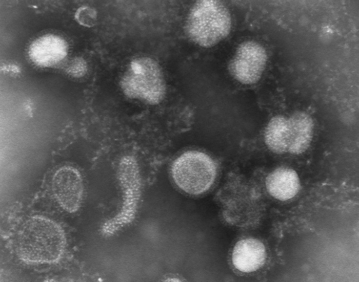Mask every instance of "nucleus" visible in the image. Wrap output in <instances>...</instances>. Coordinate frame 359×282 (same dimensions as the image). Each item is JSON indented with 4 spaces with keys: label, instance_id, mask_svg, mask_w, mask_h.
<instances>
[{
    "label": "nucleus",
    "instance_id": "10",
    "mask_svg": "<svg viewBox=\"0 0 359 282\" xmlns=\"http://www.w3.org/2000/svg\"><path fill=\"white\" fill-rule=\"evenodd\" d=\"M290 139L288 152L299 155L309 147L313 134V121L310 115L302 111L294 112L288 119Z\"/></svg>",
    "mask_w": 359,
    "mask_h": 282
},
{
    "label": "nucleus",
    "instance_id": "1",
    "mask_svg": "<svg viewBox=\"0 0 359 282\" xmlns=\"http://www.w3.org/2000/svg\"><path fill=\"white\" fill-rule=\"evenodd\" d=\"M66 237L61 225L46 216L35 215L20 227L15 240L19 257L29 264H51L62 257Z\"/></svg>",
    "mask_w": 359,
    "mask_h": 282
},
{
    "label": "nucleus",
    "instance_id": "2",
    "mask_svg": "<svg viewBox=\"0 0 359 282\" xmlns=\"http://www.w3.org/2000/svg\"><path fill=\"white\" fill-rule=\"evenodd\" d=\"M230 13L222 2L215 0L196 2L191 8L185 25V32L194 43L210 48L229 34Z\"/></svg>",
    "mask_w": 359,
    "mask_h": 282
},
{
    "label": "nucleus",
    "instance_id": "12",
    "mask_svg": "<svg viewBox=\"0 0 359 282\" xmlns=\"http://www.w3.org/2000/svg\"><path fill=\"white\" fill-rule=\"evenodd\" d=\"M74 17L80 25L92 27L96 24L97 13L94 9L90 7L82 6L76 11Z\"/></svg>",
    "mask_w": 359,
    "mask_h": 282
},
{
    "label": "nucleus",
    "instance_id": "13",
    "mask_svg": "<svg viewBox=\"0 0 359 282\" xmlns=\"http://www.w3.org/2000/svg\"><path fill=\"white\" fill-rule=\"evenodd\" d=\"M69 72L74 76H82L86 72L87 65L85 60L82 58H77L74 61V64L70 68Z\"/></svg>",
    "mask_w": 359,
    "mask_h": 282
},
{
    "label": "nucleus",
    "instance_id": "4",
    "mask_svg": "<svg viewBox=\"0 0 359 282\" xmlns=\"http://www.w3.org/2000/svg\"><path fill=\"white\" fill-rule=\"evenodd\" d=\"M173 180L185 192L203 193L213 184L216 166L208 155L197 150L187 151L175 159L171 168Z\"/></svg>",
    "mask_w": 359,
    "mask_h": 282
},
{
    "label": "nucleus",
    "instance_id": "8",
    "mask_svg": "<svg viewBox=\"0 0 359 282\" xmlns=\"http://www.w3.org/2000/svg\"><path fill=\"white\" fill-rule=\"evenodd\" d=\"M266 258L264 244L255 238H246L237 242L232 255L234 267L243 272L257 270L264 265Z\"/></svg>",
    "mask_w": 359,
    "mask_h": 282
},
{
    "label": "nucleus",
    "instance_id": "9",
    "mask_svg": "<svg viewBox=\"0 0 359 282\" xmlns=\"http://www.w3.org/2000/svg\"><path fill=\"white\" fill-rule=\"evenodd\" d=\"M268 192L275 199L286 201L294 197L300 188L297 173L288 167L278 168L270 173L266 179Z\"/></svg>",
    "mask_w": 359,
    "mask_h": 282
},
{
    "label": "nucleus",
    "instance_id": "5",
    "mask_svg": "<svg viewBox=\"0 0 359 282\" xmlns=\"http://www.w3.org/2000/svg\"><path fill=\"white\" fill-rule=\"evenodd\" d=\"M267 56L265 49L253 41L242 43L228 66L232 77L243 84L257 82L265 68Z\"/></svg>",
    "mask_w": 359,
    "mask_h": 282
},
{
    "label": "nucleus",
    "instance_id": "6",
    "mask_svg": "<svg viewBox=\"0 0 359 282\" xmlns=\"http://www.w3.org/2000/svg\"><path fill=\"white\" fill-rule=\"evenodd\" d=\"M51 188L54 198L64 210L73 213L79 209L84 184L77 169L69 166L58 168L52 177Z\"/></svg>",
    "mask_w": 359,
    "mask_h": 282
},
{
    "label": "nucleus",
    "instance_id": "11",
    "mask_svg": "<svg viewBox=\"0 0 359 282\" xmlns=\"http://www.w3.org/2000/svg\"><path fill=\"white\" fill-rule=\"evenodd\" d=\"M264 137L267 147L272 152H288L290 139L288 119L281 115L273 117L266 127Z\"/></svg>",
    "mask_w": 359,
    "mask_h": 282
},
{
    "label": "nucleus",
    "instance_id": "7",
    "mask_svg": "<svg viewBox=\"0 0 359 282\" xmlns=\"http://www.w3.org/2000/svg\"><path fill=\"white\" fill-rule=\"evenodd\" d=\"M67 44L62 38L47 34L35 40L30 45L29 56L36 64L49 67L60 62L67 55Z\"/></svg>",
    "mask_w": 359,
    "mask_h": 282
},
{
    "label": "nucleus",
    "instance_id": "3",
    "mask_svg": "<svg viewBox=\"0 0 359 282\" xmlns=\"http://www.w3.org/2000/svg\"><path fill=\"white\" fill-rule=\"evenodd\" d=\"M124 94L146 104L160 103L166 94V84L158 63L149 57L133 59L123 76L121 82Z\"/></svg>",
    "mask_w": 359,
    "mask_h": 282
}]
</instances>
